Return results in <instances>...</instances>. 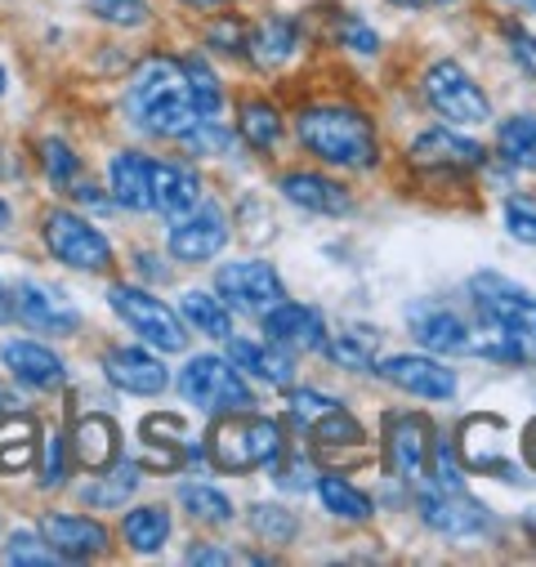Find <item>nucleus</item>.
<instances>
[{
  "instance_id": "1",
  "label": "nucleus",
  "mask_w": 536,
  "mask_h": 567,
  "mask_svg": "<svg viewBox=\"0 0 536 567\" xmlns=\"http://www.w3.org/2000/svg\"><path fill=\"white\" fill-rule=\"evenodd\" d=\"M296 138L309 157L336 171H371L380 162V130L353 103H305L296 112Z\"/></svg>"
},
{
  "instance_id": "2",
  "label": "nucleus",
  "mask_w": 536,
  "mask_h": 567,
  "mask_svg": "<svg viewBox=\"0 0 536 567\" xmlns=\"http://www.w3.org/2000/svg\"><path fill=\"white\" fill-rule=\"evenodd\" d=\"M287 452V434L278 420L241 411V415H219V424L206 439V461L219 474H250V470H274Z\"/></svg>"
},
{
  "instance_id": "3",
  "label": "nucleus",
  "mask_w": 536,
  "mask_h": 567,
  "mask_svg": "<svg viewBox=\"0 0 536 567\" xmlns=\"http://www.w3.org/2000/svg\"><path fill=\"white\" fill-rule=\"evenodd\" d=\"M179 393L197 406V411H206V415H241V411H255V393H250V384H246V375L233 367V362H224V358H215V353H197L184 371H179Z\"/></svg>"
},
{
  "instance_id": "4",
  "label": "nucleus",
  "mask_w": 536,
  "mask_h": 567,
  "mask_svg": "<svg viewBox=\"0 0 536 567\" xmlns=\"http://www.w3.org/2000/svg\"><path fill=\"white\" fill-rule=\"evenodd\" d=\"M107 305L116 309V318H121L134 336H140L148 349H157V353H184V349H188V327H184L179 313H175L171 305H162L153 291L116 281V287L107 291Z\"/></svg>"
},
{
  "instance_id": "5",
  "label": "nucleus",
  "mask_w": 536,
  "mask_h": 567,
  "mask_svg": "<svg viewBox=\"0 0 536 567\" xmlns=\"http://www.w3.org/2000/svg\"><path fill=\"white\" fill-rule=\"evenodd\" d=\"M421 90H425V103L447 121V125H483L492 116V99L487 90L452 59H439L425 68L421 76Z\"/></svg>"
},
{
  "instance_id": "6",
  "label": "nucleus",
  "mask_w": 536,
  "mask_h": 567,
  "mask_svg": "<svg viewBox=\"0 0 536 567\" xmlns=\"http://www.w3.org/2000/svg\"><path fill=\"white\" fill-rule=\"evenodd\" d=\"M41 237H45V250L63 264V268H76V272H107L112 268V241L85 224L81 215L72 210H50L45 224H41Z\"/></svg>"
},
{
  "instance_id": "7",
  "label": "nucleus",
  "mask_w": 536,
  "mask_h": 567,
  "mask_svg": "<svg viewBox=\"0 0 536 567\" xmlns=\"http://www.w3.org/2000/svg\"><path fill=\"white\" fill-rule=\"evenodd\" d=\"M215 291L237 313H268L278 300H287V281L268 259H233L215 272Z\"/></svg>"
},
{
  "instance_id": "8",
  "label": "nucleus",
  "mask_w": 536,
  "mask_h": 567,
  "mask_svg": "<svg viewBox=\"0 0 536 567\" xmlns=\"http://www.w3.org/2000/svg\"><path fill=\"white\" fill-rule=\"evenodd\" d=\"M487 162V148L474 144L470 134L452 130V125H434L425 134H416L408 144V166L416 171H434V175H461V171H478Z\"/></svg>"
},
{
  "instance_id": "9",
  "label": "nucleus",
  "mask_w": 536,
  "mask_h": 567,
  "mask_svg": "<svg viewBox=\"0 0 536 567\" xmlns=\"http://www.w3.org/2000/svg\"><path fill=\"white\" fill-rule=\"evenodd\" d=\"M430 420L412 415V411H393L384 415V470L402 483H412L430 470Z\"/></svg>"
},
{
  "instance_id": "10",
  "label": "nucleus",
  "mask_w": 536,
  "mask_h": 567,
  "mask_svg": "<svg viewBox=\"0 0 536 567\" xmlns=\"http://www.w3.org/2000/svg\"><path fill=\"white\" fill-rule=\"evenodd\" d=\"M505 420L501 415H470L456 434V456L470 474H492L505 483H518L509 456H505Z\"/></svg>"
},
{
  "instance_id": "11",
  "label": "nucleus",
  "mask_w": 536,
  "mask_h": 567,
  "mask_svg": "<svg viewBox=\"0 0 536 567\" xmlns=\"http://www.w3.org/2000/svg\"><path fill=\"white\" fill-rule=\"evenodd\" d=\"M416 509H421L425 527H434V532L447 536V540H474V536H483V532L492 527V514H487L478 501H470L465 492L439 487V483L421 492Z\"/></svg>"
},
{
  "instance_id": "12",
  "label": "nucleus",
  "mask_w": 536,
  "mask_h": 567,
  "mask_svg": "<svg viewBox=\"0 0 536 567\" xmlns=\"http://www.w3.org/2000/svg\"><path fill=\"white\" fill-rule=\"evenodd\" d=\"M474 300H478V309H483V318L496 327V331H505V336H514V340H523L527 349H536V296H527L523 287H509V281H496V277H478L474 281Z\"/></svg>"
},
{
  "instance_id": "13",
  "label": "nucleus",
  "mask_w": 536,
  "mask_h": 567,
  "mask_svg": "<svg viewBox=\"0 0 536 567\" xmlns=\"http://www.w3.org/2000/svg\"><path fill=\"white\" fill-rule=\"evenodd\" d=\"M10 296H14V318L28 322L32 331H41V336H76L81 331V309L59 287L19 281Z\"/></svg>"
},
{
  "instance_id": "14",
  "label": "nucleus",
  "mask_w": 536,
  "mask_h": 567,
  "mask_svg": "<svg viewBox=\"0 0 536 567\" xmlns=\"http://www.w3.org/2000/svg\"><path fill=\"white\" fill-rule=\"evenodd\" d=\"M375 371L398 384L402 393H412V398H425V402H447L456 398V371L434 362L430 353H393L384 362H375Z\"/></svg>"
},
{
  "instance_id": "15",
  "label": "nucleus",
  "mask_w": 536,
  "mask_h": 567,
  "mask_svg": "<svg viewBox=\"0 0 536 567\" xmlns=\"http://www.w3.org/2000/svg\"><path fill=\"white\" fill-rule=\"evenodd\" d=\"M103 375H107L112 389L134 393V398H157V393H166V384H171L166 362H162L157 353L140 349V344H112V349L103 353Z\"/></svg>"
},
{
  "instance_id": "16",
  "label": "nucleus",
  "mask_w": 536,
  "mask_h": 567,
  "mask_svg": "<svg viewBox=\"0 0 536 567\" xmlns=\"http://www.w3.org/2000/svg\"><path fill=\"white\" fill-rule=\"evenodd\" d=\"M171 255L179 259V264H206V259H215L224 246H228V219H224V210L219 206H193L188 215H179L175 224H171Z\"/></svg>"
},
{
  "instance_id": "17",
  "label": "nucleus",
  "mask_w": 536,
  "mask_h": 567,
  "mask_svg": "<svg viewBox=\"0 0 536 567\" xmlns=\"http://www.w3.org/2000/svg\"><path fill=\"white\" fill-rule=\"evenodd\" d=\"M41 536L59 558H72V563L103 558L112 549L107 527L99 518H90V514H45L41 518Z\"/></svg>"
},
{
  "instance_id": "18",
  "label": "nucleus",
  "mask_w": 536,
  "mask_h": 567,
  "mask_svg": "<svg viewBox=\"0 0 536 567\" xmlns=\"http://www.w3.org/2000/svg\"><path fill=\"white\" fill-rule=\"evenodd\" d=\"M264 336L287 353H318L327 344V322L318 309L296 305V300H278L264 313Z\"/></svg>"
},
{
  "instance_id": "19",
  "label": "nucleus",
  "mask_w": 536,
  "mask_h": 567,
  "mask_svg": "<svg viewBox=\"0 0 536 567\" xmlns=\"http://www.w3.org/2000/svg\"><path fill=\"white\" fill-rule=\"evenodd\" d=\"M184 85H188V81H184V63H179V59H162V54L144 59L140 68L130 72V81H125V116L140 121L153 103H162L166 94H175V90H184Z\"/></svg>"
},
{
  "instance_id": "20",
  "label": "nucleus",
  "mask_w": 536,
  "mask_h": 567,
  "mask_svg": "<svg viewBox=\"0 0 536 567\" xmlns=\"http://www.w3.org/2000/svg\"><path fill=\"white\" fill-rule=\"evenodd\" d=\"M282 197L296 206V210H309V215H327V219H340L349 215L353 197L344 184H336L331 175H318V171H287L278 179Z\"/></svg>"
},
{
  "instance_id": "21",
  "label": "nucleus",
  "mask_w": 536,
  "mask_h": 567,
  "mask_svg": "<svg viewBox=\"0 0 536 567\" xmlns=\"http://www.w3.org/2000/svg\"><path fill=\"white\" fill-rule=\"evenodd\" d=\"M296 50H300V23L274 14V19H264L259 28L246 32V50L241 54L250 59L255 72H278V68H287L296 59Z\"/></svg>"
},
{
  "instance_id": "22",
  "label": "nucleus",
  "mask_w": 536,
  "mask_h": 567,
  "mask_svg": "<svg viewBox=\"0 0 536 567\" xmlns=\"http://www.w3.org/2000/svg\"><path fill=\"white\" fill-rule=\"evenodd\" d=\"M107 193L121 210H153V162L144 153H116L107 166Z\"/></svg>"
},
{
  "instance_id": "23",
  "label": "nucleus",
  "mask_w": 536,
  "mask_h": 567,
  "mask_svg": "<svg viewBox=\"0 0 536 567\" xmlns=\"http://www.w3.org/2000/svg\"><path fill=\"white\" fill-rule=\"evenodd\" d=\"M68 452H72L76 465L90 470V474L107 470V465L121 456V434H116L112 415H81V420L72 424V434H68Z\"/></svg>"
},
{
  "instance_id": "24",
  "label": "nucleus",
  "mask_w": 536,
  "mask_h": 567,
  "mask_svg": "<svg viewBox=\"0 0 536 567\" xmlns=\"http://www.w3.org/2000/svg\"><path fill=\"white\" fill-rule=\"evenodd\" d=\"M0 362H6L23 384L32 389H59L68 380V367L54 349L37 344V340H6L0 344Z\"/></svg>"
},
{
  "instance_id": "25",
  "label": "nucleus",
  "mask_w": 536,
  "mask_h": 567,
  "mask_svg": "<svg viewBox=\"0 0 536 567\" xmlns=\"http://www.w3.org/2000/svg\"><path fill=\"white\" fill-rule=\"evenodd\" d=\"M202 202V175L184 162H153V210H162L171 224L188 215Z\"/></svg>"
},
{
  "instance_id": "26",
  "label": "nucleus",
  "mask_w": 536,
  "mask_h": 567,
  "mask_svg": "<svg viewBox=\"0 0 536 567\" xmlns=\"http://www.w3.org/2000/svg\"><path fill=\"white\" fill-rule=\"evenodd\" d=\"M228 362H233L241 375H255V380L274 384V389H287V384L296 380L291 353L264 349V344H255V340H233V336H228Z\"/></svg>"
},
{
  "instance_id": "27",
  "label": "nucleus",
  "mask_w": 536,
  "mask_h": 567,
  "mask_svg": "<svg viewBox=\"0 0 536 567\" xmlns=\"http://www.w3.org/2000/svg\"><path fill=\"white\" fill-rule=\"evenodd\" d=\"M412 336L430 353H465V344H470V327L443 305H416L412 309Z\"/></svg>"
},
{
  "instance_id": "28",
  "label": "nucleus",
  "mask_w": 536,
  "mask_h": 567,
  "mask_svg": "<svg viewBox=\"0 0 536 567\" xmlns=\"http://www.w3.org/2000/svg\"><path fill=\"white\" fill-rule=\"evenodd\" d=\"M282 134H287V121H282L278 103H268V99H241V107H237V138H241L246 148L278 153Z\"/></svg>"
},
{
  "instance_id": "29",
  "label": "nucleus",
  "mask_w": 536,
  "mask_h": 567,
  "mask_svg": "<svg viewBox=\"0 0 536 567\" xmlns=\"http://www.w3.org/2000/svg\"><path fill=\"white\" fill-rule=\"evenodd\" d=\"M140 461H112L107 470H99V474H90V483L81 487V501L85 505H94V509H116V505H125V496L140 487Z\"/></svg>"
},
{
  "instance_id": "30",
  "label": "nucleus",
  "mask_w": 536,
  "mask_h": 567,
  "mask_svg": "<svg viewBox=\"0 0 536 567\" xmlns=\"http://www.w3.org/2000/svg\"><path fill=\"white\" fill-rule=\"evenodd\" d=\"M318 501H322V509L331 514V518H344V523H367L371 514H375V501L362 492V487H353L349 478H340V474H318Z\"/></svg>"
},
{
  "instance_id": "31",
  "label": "nucleus",
  "mask_w": 536,
  "mask_h": 567,
  "mask_svg": "<svg viewBox=\"0 0 536 567\" xmlns=\"http://www.w3.org/2000/svg\"><path fill=\"white\" fill-rule=\"evenodd\" d=\"M496 153L514 171H536V116L514 112L509 121L496 125Z\"/></svg>"
},
{
  "instance_id": "32",
  "label": "nucleus",
  "mask_w": 536,
  "mask_h": 567,
  "mask_svg": "<svg viewBox=\"0 0 536 567\" xmlns=\"http://www.w3.org/2000/svg\"><path fill=\"white\" fill-rule=\"evenodd\" d=\"M121 536L134 554H157L171 536V514L166 505H134L125 518H121Z\"/></svg>"
},
{
  "instance_id": "33",
  "label": "nucleus",
  "mask_w": 536,
  "mask_h": 567,
  "mask_svg": "<svg viewBox=\"0 0 536 567\" xmlns=\"http://www.w3.org/2000/svg\"><path fill=\"white\" fill-rule=\"evenodd\" d=\"M327 358L344 371H362V367H375V353H380V331L367 327V322H349L340 327V336L331 344H322Z\"/></svg>"
},
{
  "instance_id": "34",
  "label": "nucleus",
  "mask_w": 536,
  "mask_h": 567,
  "mask_svg": "<svg viewBox=\"0 0 536 567\" xmlns=\"http://www.w3.org/2000/svg\"><path fill=\"white\" fill-rule=\"evenodd\" d=\"M179 313H184L188 327H197V331L210 336V340H228V336H233L228 305H224L219 296H210V291H188V296L179 300Z\"/></svg>"
},
{
  "instance_id": "35",
  "label": "nucleus",
  "mask_w": 536,
  "mask_h": 567,
  "mask_svg": "<svg viewBox=\"0 0 536 567\" xmlns=\"http://www.w3.org/2000/svg\"><path fill=\"white\" fill-rule=\"evenodd\" d=\"M184 63V81H188V94H193V107L202 121H219V107H224V81L210 72V63H202L197 54L179 59Z\"/></svg>"
},
{
  "instance_id": "36",
  "label": "nucleus",
  "mask_w": 536,
  "mask_h": 567,
  "mask_svg": "<svg viewBox=\"0 0 536 567\" xmlns=\"http://www.w3.org/2000/svg\"><path fill=\"white\" fill-rule=\"evenodd\" d=\"M179 505H184V514L197 518V523H210V527L233 523V501H228L219 487H210V483H184V487H179Z\"/></svg>"
},
{
  "instance_id": "37",
  "label": "nucleus",
  "mask_w": 536,
  "mask_h": 567,
  "mask_svg": "<svg viewBox=\"0 0 536 567\" xmlns=\"http://www.w3.org/2000/svg\"><path fill=\"white\" fill-rule=\"evenodd\" d=\"M305 434H309L318 447H362V443H367V430H362V424H358L344 406H331L322 420L309 424Z\"/></svg>"
},
{
  "instance_id": "38",
  "label": "nucleus",
  "mask_w": 536,
  "mask_h": 567,
  "mask_svg": "<svg viewBox=\"0 0 536 567\" xmlns=\"http://www.w3.org/2000/svg\"><path fill=\"white\" fill-rule=\"evenodd\" d=\"M250 532L259 536V540H274V545H291L296 540V532H300V518H296V509H287V505H274V501H259V505H250Z\"/></svg>"
},
{
  "instance_id": "39",
  "label": "nucleus",
  "mask_w": 536,
  "mask_h": 567,
  "mask_svg": "<svg viewBox=\"0 0 536 567\" xmlns=\"http://www.w3.org/2000/svg\"><path fill=\"white\" fill-rule=\"evenodd\" d=\"M37 162H41V175L54 188H72L81 179V157L63 144V138H41V144H37Z\"/></svg>"
},
{
  "instance_id": "40",
  "label": "nucleus",
  "mask_w": 536,
  "mask_h": 567,
  "mask_svg": "<svg viewBox=\"0 0 536 567\" xmlns=\"http://www.w3.org/2000/svg\"><path fill=\"white\" fill-rule=\"evenodd\" d=\"M37 465V430L32 424H19L0 439V474H23Z\"/></svg>"
},
{
  "instance_id": "41",
  "label": "nucleus",
  "mask_w": 536,
  "mask_h": 567,
  "mask_svg": "<svg viewBox=\"0 0 536 567\" xmlns=\"http://www.w3.org/2000/svg\"><path fill=\"white\" fill-rule=\"evenodd\" d=\"M179 144L188 157H219L224 148H233V130L219 121H197L193 130L179 134Z\"/></svg>"
},
{
  "instance_id": "42",
  "label": "nucleus",
  "mask_w": 536,
  "mask_h": 567,
  "mask_svg": "<svg viewBox=\"0 0 536 567\" xmlns=\"http://www.w3.org/2000/svg\"><path fill=\"white\" fill-rule=\"evenodd\" d=\"M85 6H90L94 19H103L112 28H144L153 19L148 0H85Z\"/></svg>"
},
{
  "instance_id": "43",
  "label": "nucleus",
  "mask_w": 536,
  "mask_h": 567,
  "mask_svg": "<svg viewBox=\"0 0 536 567\" xmlns=\"http://www.w3.org/2000/svg\"><path fill=\"white\" fill-rule=\"evenodd\" d=\"M318 465L305 456V452H296V456H287L282 452V461L274 465V483L282 487V492H309L313 483H318V474H313Z\"/></svg>"
},
{
  "instance_id": "44",
  "label": "nucleus",
  "mask_w": 536,
  "mask_h": 567,
  "mask_svg": "<svg viewBox=\"0 0 536 567\" xmlns=\"http://www.w3.org/2000/svg\"><path fill=\"white\" fill-rule=\"evenodd\" d=\"M6 563H59V554L37 532H14L6 540Z\"/></svg>"
},
{
  "instance_id": "45",
  "label": "nucleus",
  "mask_w": 536,
  "mask_h": 567,
  "mask_svg": "<svg viewBox=\"0 0 536 567\" xmlns=\"http://www.w3.org/2000/svg\"><path fill=\"white\" fill-rule=\"evenodd\" d=\"M505 233L523 246H536V206L527 197H509L505 202Z\"/></svg>"
},
{
  "instance_id": "46",
  "label": "nucleus",
  "mask_w": 536,
  "mask_h": 567,
  "mask_svg": "<svg viewBox=\"0 0 536 567\" xmlns=\"http://www.w3.org/2000/svg\"><path fill=\"white\" fill-rule=\"evenodd\" d=\"M336 37H340L353 54H380V32H375L371 23H362L358 14H344V19L336 23Z\"/></svg>"
},
{
  "instance_id": "47",
  "label": "nucleus",
  "mask_w": 536,
  "mask_h": 567,
  "mask_svg": "<svg viewBox=\"0 0 536 567\" xmlns=\"http://www.w3.org/2000/svg\"><path fill=\"white\" fill-rule=\"evenodd\" d=\"M206 41H210V50H219V54H241V50H246V23L219 19V23L206 28Z\"/></svg>"
},
{
  "instance_id": "48",
  "label": "nucleus",
  "mask_w": 536,
  "mask_h": 567,
  "mask_svg": "<svg viewBox=\"0 0 536 567\" xmlns=\"http://www.w3.org/2000/svg\"><path fill=\"white\" fill-rule=\"evenodd\" d=\"M68 483V439H50L45 443V474H41V487H63Z\"/></svg>"
},
{
  "instance_id": "49",
  "label": "nucleus",
  "mask_w": 536,
  "mask_h": 567,
  "mask_svg": "<svg viewBox=\"0 0 536 567\" xmlns=\"http://www.w3.org/2000/svg\"><path fill=\"white\" fill-rule=\"evenodd\" d=\"M509 54H514V63L536 81V37H532V32H514V28H509Z\"/></svg>"
},
{
  "instance_id": "50",
  "label": "nucleus",
  "mask_w": 536,
  "mask_h": 567,
  "mask_svg": "<svg viewBox=\"0 0 536 567\" xmlns=\"http://www.w3.org/2000/svg\"><path fill=\"white\" fill-rule=\"evenodd\" d=\"M72 197H76L81 206H94L99 215H107V210H112V202L103 197V188H99V184H90V188H85V184H72Z\"/></svg>"
},
{
  "instance_id": "51",
  "label": "nucleus",
  "mask_w": 536,
  "mask_h": 567,
  "mask_svg": "<svg viewBox=\"0 0 536 567\" xmlns=\"http://www.w3.org/2000/svg\"><path fill=\"white\" fill-rule=\"evenodd\" d=\"M184 558H188V563H237L233 549H215V545H193Z\"/></svg>"
},
{
  "instance_id": "52",
  "label": "nucleus",
  "mask_w": 536,
  "mask_h": 567,
  "mask_svg": "<svg viewBox=\"0 0 536 567\" xmlns=\"http://www.w3.org/2000/svg\"><path fill=\"white\" fill-rule=\"evenodd\" d=\"M523 461H527V470H536V415L527 420V430H523Z\"/></svg>"
},
{
  "instance_id": "53",
  "label": "nucleus",
  "mask_w": 536,
  "mask_h": 567,
  "mask_svg": "<svg viewBox=\"0 0 536 567\" xmlns=\"http://www.w3.org/2000/svg\"><path fill=\"white\" fill-rule=\"evenodd\" d=\"M134 264H140V268H144L148 277H162V281L171 277V268H166V264H157V259H153L148 250H140V255H134Z\"/></svg>"
},
{
  "instance_id": "54",
  "label": "nucleus",
  "mask_w": 536,
  "mask_h": 567,
  "mask_svg": "<svg viewBox=\"0 0 536 567\" xmlns=\"http://www.w3.org/2000/svg\"><path fill=\"white\" fill-rule=\"evenodd\" d=\"M398 10H443V6H456V0H389Z\"/></svg>"
},
{
  "instance_id": "55",
  "label": "nucleus",
  "mask_w": 536,
  "mask_h": 567,
  "mask_svg": "<svg viewBox=\"0 0 536 567\" xmlns=\"http://www.w3.org/2000/svg\"><path fill=\"white\" fill-rule=\"evenodd\" d=\"M14 322V296L6 291V281H0V327Z\"/></svg>"
},
{
  "instance_id": "56",
  "label": "nucleus",
  "mask_w": 536,
  "mask_h": 567,
  "mask_svg": "<svg viewBox=\"0 0 536 567\" xmlns=\"http://www.w3.org/2000/svg\"><path fill=\"white\" fill-rule=\"evenodd\" d=\"M179 6H188V10H202V14H210V10H224V6H233V0H179Z\"/></svg>"
},
{
  "instance_id": "57",
  "label": "nucleus",
  "mask_w": 536,
  "mask_h": 567,
  "mask_svg": "<svg viewBox=\"0 0 536 567\" xmlns=\"http://www.w3.org/2000/svg\"><path fill=\"white\" fill-rule=\"evenodd\" d=\"M523 532H527V540L536 545V509H527V514H523Z\"/></svg>"
},
{
  "instance_id": "58",
  "label": "nucleus",
  "mask_w": 536,
  "mask_h": 567,
  "mask_svg": "<svg viewBox=\"0 0 536 567\" xmlns=\"http://www.w3.org/2000/svg\"><path fill=\"white\" fill-rule=\"evenodd\" d=\"M14 224V210H10V202H0V233H6Z\"/></svg>"
},
{
  "instance_id": "59",
  "label": "nucleus",
  "mask_w": 536,
  "mask_h": 567,
  "mask_svg": "<svg viewBox=\"0 0 536 567\" xmlns=\"http://www.w3.org/2000/svg\"><path fill=\"white\" fill-rule=\"evenodd\" d=\"M509 6H518V10H532V14H536V0H509Z\"/></svg>"
},
{
  "instance_id": "60",
  "label": "nucleus",
  "mask_w": 536,
  "mask_h": 567,
  "mask_svg": "<svg viewBox=\"0 0 536 567\" xmlns=\"http://www.w3.org/2000/svg\"><path fill=\"white\" fill-rule=\"evenodd\" d=\"M10 90V76H6V68H0V94H6Z\"/></svg>"
}]
</instances>
